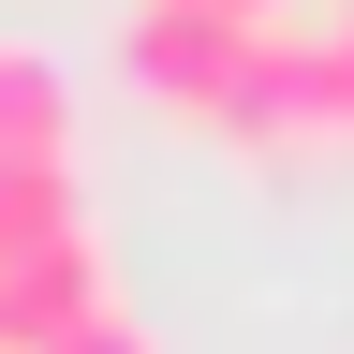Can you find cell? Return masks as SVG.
Listing matches in <instances>:
<instances>
[{"instance_id": "2", "label": "cell", "mask_w": 354, "mask_h": 354, "mask_svg": "<svg viewBox=\"0 0 354 354\" xmlns=\"http://www.w3.org/2000/svg\"><path fill=\"white\" fill-rule=\"evenodd\" d=\"M236 59H251V30H236V15H207V0H118V74L148 88L162 118H207V133H221Z\"/></svg>"}, {"instance_id": "1", "label": "cell", "mask_w": 354, "mask_h": 354, "mask_svg": "<svg viewBox=\"0 0 354 354\" xmlns=\"http://www.w3.org/2000/svg\"><path fill=\"white\" fill-rule=\"evenodd\" d=\"M88 310H104V236L74 162H0V354H59Z\"/></svg>"}, {"instance_id": "5", "label": "cell", "mask_w": 354, "mask_h": 354, "mask_svg": "<svg viewBox=\"0 0 354 354\" xmlns=\"http://www.w3.org/2000/svg\"><path fill=\"white\" fill-rule=\"evenodd\" d=\"M325 44H339V133H354V0H339V30H325Z\"/></svg>"}, {"instance_id": "6", "label": "cell", "mask_w": 354, "mask_h": 354, "mask_svg": "<svg viewBox=\"0 0 354 354\" xmlns=\"http://www.w3.org/2000/svg\"><path fill=\"white\" fill-rule=\"evenodd\" d=\"M207 15H236V30H281V0H207Z\"/></svg>"}, {"instance_id": "3", "label": "cell", "mask_w": 354, "mask_h": 354, "mask_svg": "<svg viewBox=\"0 0 354 354\" xmlns=\"http://www.w3.org/2000/svg\"><path fill=\"white\" fill-rule=\"evenodd\" d=\"M0 162H74V88H59V59L15 44V30H0Z\"/></svg>"}, {"instance_id": "4", "label": "cell", "mask_w": 354, "mask_h": 354, "mask_svg": "<svg viewBox=\"0 0 354 354\" xmlns=\"http://www.w3.org/2000/svg\"><path fill=\"white\" fill-rule=\"evenodd\" d=\"M59 354H162V339H148V325H133V310H118V295H104V310H88V325H74V339H59Z\"/></svg>"}]
</instances>
